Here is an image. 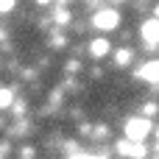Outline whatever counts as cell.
I'll list each match as a JSON object with an SVG mask.
<instances>
[{
  "label": "cell",
  "instance_id": "obj_6",
  "mask_svg": "<svg viewBox=\"0 0 159 159\" xmlns=\"http://www.w3.org/2000/svg\"><path fill=\"white\" fill-rule=\"evenodd\" d=\"M140 75H143V78H148L151 84H157V61H148V67H143V70H140Z\"/></svg>",
  "mask_w": 159,
  "mask_h": 159
},
{
  "label": "cell",
  "instance_id": "obj_1",
  "mask_svg": "<svg viewBox=\"0 0 159 159\" xmlns=\"http://www.w3.org/2000/svg\"><path fill=\"white\" fill-rule=\"evenodd\" d=\"M148 131H151V123L145 120V117H134V120H129L126 123V140H134V143H143L145 137H148Z\"/></svg>",
  "mask_w": 159,
  "mask_h": 159
},
{
  "label": "cell",
  "instance_id": "obj_9",
  "mask_svg": "<svg viewBox=\"0 0 159 159\" xmlns=\"http://www.w3.org/2000/svg\"><path fill=\"white\" fill-rule=\"evenodd\" d=\"M11 3H14V0H0V11H6V8H11Z\"/></svg>",
  "mask_w": 159,
  "mask_h": 159
},
{
  "label": "cell",
  "instance_id": "obj_2",
  "mask_svg": "<svg viewBox=\"0 0 159 159\" xmlns=\"http://www.w3.org/2000/svg\"><path fill=\"white\" fill-rule=\"evenodd\" d=\"M95 28H103V31H112V28H117V11H112V8H103V11H98L95 14Z\"/></svg>",
  "mask_w": 159,
  "mask_h": 159
},
{
  "label": "cell",
  "instance_id": "obj_5",
  "mask_svg": "<svg viewBox=\"0 0 159 159\" xmlns=\"http://www.w3.org/2000/svg\"><path fill=\"white\" fill-rule=\"evenodd\" d=\"M89 50H92V56H95V59H101V56H106V53H109V42H106V39H95V42L89 45Z\"/></svg>",
  "mask_w": 159,
  "mask_h": 159
},
{
  "label": "cell",
  "instance_id": "obj_4",
  "mask_svg": "<svg viewBox=\"0 0 159 159\" xmlns=\"http://www.w3.org/2000/svg\"><path fill=\"white\" fill-rule=\"evenodd\" d=\"M143 39H145L151 48L157 45V20H148V22L143 25Z\"/></svg>",
  "mask_w": 159,
  "mask_h": 159
},
{
  "label": "cell",
  "instance_id": "obj_3",
  "mask_svg": "<svg viewBox=\"0 0 159 159\" xmlns=\"http://www.w3.org/2000/svg\"><path fill=\"white\" fill-rule=\"evenodd\" d=\"M117 151H120L123 157H129V159H140V157H145V148H143V143H134V140H123V143L117 145Z\"/></svg>",
  "mask_w": 159,
  "mask_h": 159
},
{
  "label": "cell",
  "instance_id": "obj_8",
  "mask_svg": "<svg viewBox=\"0 0 159 159\" xmlns=\"http://www.w3.org/2000/svg\"><path fill=\"white\" fill-rule=\"evenodd\" d=\"M129 61H131V50H129V48H126V50H117V64L126 67Z\"/></svg>",
  "mask_w": 159,
  "mask_h": 159
},
{
  "label": "cell",
  "instance_id": "obj_10",
  "mask_svg": "<svg viewBox=\"0 0 159 159\" xmlns=\"http://www.w3.org/2000/svg\"><path fill=\"white\" fill-rule=\"evenodd\" d=\"M73 159H95V157H84V154H73Z\"/></svg>",
  "mask_w": 159,
  "mask_h": 159
},
{
  "label": "cell",
  "instance_id": "obj_7",
  "mask_svg": "<svg viewBox=\"0 0 159 159\" xmlns=\"http://www.w3.org/2000/svg\"><path fill=\"white\" fill-rule=\"evenodd\" d=\"M11 101H14V92L11 89H0V109L11 106Z\"/></svg>",
  "mask_w": 159,
  "mask_h": 159
}]
</instances>
